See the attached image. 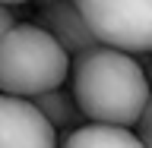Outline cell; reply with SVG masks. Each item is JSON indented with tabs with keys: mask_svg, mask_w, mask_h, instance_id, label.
Segmentation results:
<instances>
[{
	"mask_svg": "<svg viewBox=\"0 0 152 148\" xmlns=\"http://www.w3.org/2000/svg\"><path fill=\"white\" fill-rule=\"evenodd\" d=\"M70 92L79 110L86 113V120L104 123V126H124V129H133L140 123L152 98L142 63L136 57L111 51L104 44L73 57Z\"/></svg>",
	"mask_w": 152,
	"mask_h": 148,
	"instance_id": "6da1fadb",
	"label": "cell"
},
{
	"mask_svg": "<svg viewBox=\"0 0 152 148\" xmlns=\"http://www.w3.org/2000/svg\"><path fill=\"white\" fill-rule=\"evenodd\" d=\"M73 73V57L35 22H22L16 32L0 38V88L13 98H38L64 82Z\"/></svg>",
	"mask_w": 152,
	"mask_h": 148,
	"instance_id": "7a4b0ae2",
	"label": "cell"
},
{
	"mask_svg": "<svg viewBox=\"0 0 152 148\" xmlns=\"http://www.w3.org/2000/svg\"><path fill=\"white\" fill-rule=\"evenodd\" d=\"M79 9L98 44L130 57L152 54V0H83Z\"/></svg>",
	"mask_w": 152,
	"mask_h": 148,
	"instance_id": "3957f363",
	"label": "cell"
},
{
	"mask_svg": "<svg viewBox=\"0 0 152 148\" xmlns=\"http://www.w3.org/2000/svg\"><path fill=\"white\" fill-rule=\"evenodd\" d=\"M0 148H60L57 129L26 98H0Z\"/></svg>",
	"mask_w": 152,
	"mask_h": 148,
	"instance_id": "277c9868",
	"label": "cell"
},
{
	"mask_svg": "<svg viewBox=\"0 0 152 148\" xmlns=\"http://www.w3.org/2000/svg\"><path fill=\"white\" fill-rule=\"evenodd\" d=\"M32 22L38 28H45L70 57H79L83 51L98 47V41H95V35H92V28H89V22H86L79 3H66V0L41 3Z\"/></svg>",
	"mask_w": 152,
	"mask_h": 148,
	"instance_id": "5b68a950",
	"label": "cell"
},
{
	"mask_svg": "<svg viewBox=\"0 0 152 148\" xmlns=\"http://www.w3.org/2000/svg\"><path fill=\"white\" fill-rule=\"evenodd\" d=\"M60 148H142L133 129L124 126H104V123H86L83 129L66 132Z\"/></svg>",
	"mask_w": 152,
	"mask_h": 148,
	"instance_id": "8992f818",
	"label": "cell"
},
{
	"mask_svg": "<svg viewBox=\"0 0 152 148\" xmlns=\"http://www.w3.org/2000/svg\"><path fill=\"white\" fill-rule=\"evenodd\" d=\"M32 104L51 120L54 129L73 132V129H83V126H86V123H83L86 113L79 110L73 92H66V88H54V92H48V95H38V98H32Z\"/></svg>",
	"mask_w": 152,
	"mask_h": 148,
	"instance_id": "52a82bcc",
	"label": "cell"
},
{
	"mask_svg": "<svg viewBox=\"0 0 152 148\" xmlns=\"http://www.w3.org/2000/svg\"><path fill=\"white\" fill-rule=\"evenodd\" d=\"M133 132H136V139L142 142V148H152V98H149V104H146V110H142L140 123L133 126Z\"/></svg>",
	"mask_w": 152,
	"mask_h": 148,
	"instance_id": "ba28073f",
	"label": "cell"
}]
</instances>
